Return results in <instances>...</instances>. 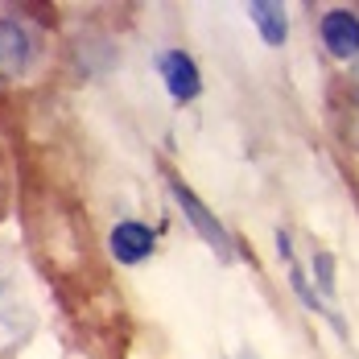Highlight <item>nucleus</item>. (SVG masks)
<instances>
[{
	"mask_svg": "<svg viewBox=\"0 0 359 359\" xmlns=\"http://www.w3.org/2000/svg\"><path fill=\"white\" fill-rule=\"evenodd\" d=\"M165 178H170V190H174V198H178L182 215L190 219V227H194V231H198V236L219 252V260H231V256H236V244H231L227 227L215 219V211H211V207H207V203H203V198H198V194H194L182 178H174V174H165Z\"/></svg>",
	"mask_w": 359,
	"mask_h": 359,
	"instance_id": "1",
	"label": "nucleus"
},
{
	"mask_svg": "<svg viewBox=\"0 0 359 359\" xmlns=\"http://www.w3.org/2000/svg\"><path fill=\"white\" fill-rule=\"evenodd\" d=\"M108 248L120 264H141L157 248V231L149 223H141V219H120L108 236Z\"/></svg>",
	"mask_w": 359,
	"mask_h": 359,
	"instance_id": "2",
	"label": "nucleus"
},
{
	"mask_svg": "<svg viewBox=\"0 0 359 359\" xmlns=\"http://www.w3.org/2000/svg\"><path fill=\"white\" fill-rule=\"evenodd\" d=\"M318 34H323V46L334 58H343V62L359 58V17L351 8H330L318 25Z\"/></svg>",
	"mask_w": 359,
	"mask_h": 359,
	"instance_id": "3",
	"label": "nucleus"
},
{
	"mask_svg": "<svg viewBox=\"0 0 359 359\" xmlns=\"http://www.w3.org/2000/svg\"><path fill=\"white\" fill-rule=\"evenodd\" d=\"M157 71H161L170 95H174L178 104H190V100L203 91V74H198L194 58H190L186 50H165V54L157 58Z\"/></svg>",
	"mask_w": 359,
	"mask_h": 359,
	"instance_id": "4",
	"label": "nucleus"
},
{
	"mask_svg": "<svg viewBox=\"0 0 359 359\" xmlns=\"http://www.w3.org/2000/svg\"><path fill=\"white\" fill-rule=\"evenodd\" d=\"M29 58H34V46H29L25 25L0 17V79H17V74H25Z\"/></svg>",
	"mask_w": 359,
	"mask_h": 359,
	"instance_id": "5",
	"label": "nucleus"
},
{
	"mask_svg": "<svg viewBox=\"0 0 359 359\" xmlns=\"http://www.w3.org/2000/svg\"><path fill=\"white\" fill-rule=\"evenodd\" d=\"M252 21H256V34L264 37L269 46H285L289 37V13L281 0H256V4H248Z\"/></svg>",
	"mask_w": 359,
	"mask_h": 359,
	"instance_id": "6",
	"label": "nucleus"
},
{
	"mask_svg": "<svg viewBox=\"0 0 359 359\" xmlns=\"http://www.w3.org/2000/svg\"><path fill=\"white\" fill-rule=\"evenodd\" d=\"M289 264V285H293V293H297V302L306 306V310H314V314H326V306H323V293L314 289V281H310V273L297 264V256L293 260H285Z\"/></svg>",
	"mask_w": 359,
	"mask_h": 359,
	"instance_id": "7",
	"label": "nucleus"
},
{
	"mask_svg": "<svg viewBox=\"0 0 359 359\" xmlns=\"http://www.w3.org/2000/svg\"><path fill=\"white\" fill-rule=\"evenodd\" d=\"M314 277H318V293L334 297V256L330 252H314Z\"/></svg>",
	"mask_w": 359,
	"mask_h": 359,
	"instance_id": "8",
	"label": "nucleus"
},
{
	"mask_svg": "<svg viewBox=\"0 0 359 359\" xmlns=\"http://www.w3.org/2000/svg\"><path fill=\"white\" fill-rule=\"evenodd\" d=\"M240 359H252V355H240Z\"/></svg>",
	"mask_w": 359,
	"mask_h": 359,
	"instance_id": "9",
	"label": "nucleus"
},
{
	"mask_svg": "<svg viewBox=\"0 0 359 359\" xmlns=\"http://www.w3.org/2000/svg\"><path fill=\"white\" fill-rule=\"evenodd\" d=\"M0 293H4V285H0Z\"/></svg>",
	"mask_w": 359,
	"mask_h": 359,
	"instance_id": "10",
	"label": "nucleus"
}]
</instances>
